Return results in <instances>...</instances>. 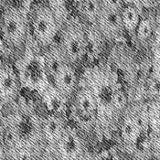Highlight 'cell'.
I'll list each match as a JSON object with an SVG mask.
<instances>
[{
    "instance_id": "cell-22",
    "label": "cell",
    "mask_w": 160,
    "mask_h": 160,
    "mask_svg": "<svg viewBox=\"0 0 160 160\" xmlns=\"http://www.w3.org/2000/svg\"><path fill=\"white\" fill-rule=\"evenodd\" d=\"M98 156L101 160H121L117 151L113 148L104 150L101 154H98Z\"/></svg>"
},
{
    "instance_id": "cell-8",
    "label": "cell",
    "mask_w": 160,
    "mask_h": 160,
    "mask_svg": "<svg viewBox=\"0 0 160 160\" xmlns=\"http://www.w3.org/2000/svg\"><path fill=\"white\" fill-rule=\"evenodd\" d=\"M88 153L82 132L74 126L68 125L49 160H83Z\"/></svg>"
},
{
    "instance_id": "cell-12",
    "label": "cell",
    "mask_w": 160,
    "mask_h": 160,
    "mask_svg": "<svg viewBox=\"0 0 160 160\" xmlns=\"http://www.w3.org/2000/svg\"><path fill=\"white\" fill-rule=\"evenodd\" d=\"M51 84L69 102L79 87L80 79L73 65L67 63L51 79Z\"/></svg>"
},
{
    "instance_id": "cell-25",
    "label": "cell",
    "mask_w": 160,
    "mask_h": 160,
    "mask_svg": "<svg viewBox=\"0 0 160 160\" xmlns=\"http://www.w3.org/2000/svg\"><path fill=\"white\" fill-rule=\"evenodd\" d=\"M83 160H101V158H99L98 155H92L91 153H88Z\"/></svg>"
},
{
    "instance_id": "cell-11",
    "label": "cell",
    "mask_w": 160,
    "mask_h": 160,
    "mask_svg": "<svg viewBox=\"0 0 160 160\" xmlns=\"http://www.w3.org/2000/svg\"><path fill=\"white\" fill-rule=\"evenodd\" d=\"M69 124L62 114H48L42 118V134L46 141V153L43 160H49L57 142Z\"/></svg>"
},
{
    "instance_id": "cell-20",
    "label": "cell",
    "mask_w": 160,
    "mask_h": 160,
    "mask_svg": "<svg viewBox=\"0 0 160 160\" xmlns=\"http://www.w3.org/2000/svg\"><path fill=\"white\" fill-rule=\"evenodd\" d=\"M48 5L49 6L50 9L52 10L59 25L62 28V27L66 24V22L70 18L65 2L64 1H49L48 2Z\"/></svg>"
},
{
    "instance_id": "cell-19",
    "label": "cell",
    "mask_w": 160,
    "mask_h": 160,
    "mask_svg": "<svg viewBox=\"0 0 160 160\" xmlns=\"http://www.w3.org/2000/svg\"><path fill=\"white\" fill-rule=\"evenodd\" d=\"M153 32H154V25L151 18L147 17L141 18V20L135 32L136 39L142 43L147 42L151 38Z\"/></svg>"
},
{
    "instance_id": "cell-18",
    "label": "cell",
    "mask_w": 160,
    "mask_h": 160,
    "mask_svg": "<svg viewBox=\"0 0 160 160\" xmlns=\"http://www.w3.org/2000/svg\"><path fill=\"white\" fill-rule=\"evenodd\" d=\"M149 133L160 135V97L147 102Z\"/></svg>"
},
{
    "instance_id": "cell-3",
    "label": "cell",
    "mask_w": 160,
    "mask_h": 160,
    "mask_svg": "<svg viewBox=\"0 0 160 160\" xmlns=\"http://www.w3.org/2000/svg\"><path fill=\"white\" fill-rule=\"evenodd\" d=\"M30 5L31 2H23L21 5L4 2L0 16V31L10 52L22 51L30 37Z\"/></svg>"
},
{
    "instance_id": "cell-14",
    "label": "cell",
    "mask_w": 160,
    "mask_h": 160,
    "mask_svg": "<svg viewBox=\"0 0 160 160\" xmlns=\"http://www.w3.org/2000/svg\"><path fill=\"white\" fill-rule=\"evenodd\" d=\"M46 72L51 79L68 62L59 43H53L43 52Z\"/></svg>"
},
{
    "instance_id": "cell-26",
    "label": "cell",
    "mask_w": 160,
    "mask_h": 160,
    "mask_svg": "<svg viewBox=\"0 0 160 160\" xmlns=\"http://www.w3.org/2000/svg\"><path fill=\"white\" fill-rule=\"evenodd\" d=\"M3 5H4V2H0V16H1V11H2Z\"/></svg>"
},
{
    "instance_id": "cell-9",
    "label": "cell",
    "mask_w": 160,
    "mask_h": 160,
    "mask_svg": "<svg viewBox=\"0 0 160 160\" xmlns=\"http://www.w3.org/2000/svg\"><path fill=\"white\" fill-rule=\"evenodd\" d=\"M123 1H102V8L95 26L107 41L116 40L122 37L124 29L122 22Z\"/></svg>"
},
{
    "instance_id": "cell-2",
    "label": "cell",
    "mask_w": 160,
    "mask_h": 160,
    "mask_svg": "<svg viewBox=\"0 0 160 160\" xmlns=\"http://www.w3.org/2000/svg\"><path fill=\"white\" fill-rule=\"evenodd\" d=\"M13 66L21 88L35 92L41 96L51 83L46 72L43 53L31 35Z\"/></svg>"
},
{
    "instance_id": "cell-4",
    "label": "cell",
    "mask_w": 160,
    "mask_h": 160,
    "mask_svg": "<svg viewBox=\"0 0 160 160\" xmlns=\"http://www.w3.org/2000/svg\"><path fill=\"white\" fill-rule=\"evenodd\" d=\"M123 148L130 154L136 145L149 135L146 101L130 103L123 112L118 128Z\"/></svg>"
},
{
    "instance_id": "cell-1",
    "label": "cell",
    "mask_w": 160,
    "mask_h": 160,
    "mask_svg": "<svg viewBox=\"0 0 160 160\" xmlns=\"http://www.w3.org/2000/svg\"><path fill=\"white\" fill-rule=\"evenodd\" d=\"M80 82L92 92L97 104V118L93 133L97 137H107L118 131L122 116L113 110L112 97L120 85L117 77L108 66L92 65L82 73Z\"/></svg>"
},
{
    "instance_id": "cell-16",
    "label": "cell",
    "mask_w": 160,
    "mask_h": 160,
    "mask_svg": "<svg viewBox=\"0 0 160 160\" xmlns=\"http://www.w3.org/2000/svg\"><path fill=\"white\" fill-rule=\"evenodd\" d=\"M75 7L80 16L87 21L88 25H95L102 8V1L82 0L76 1Z\"/></svg>"
},
{
    "instance_id": "cell-17",
    "label": "cell",
    "mask_w": 160,
    "mask_h": 160,
    "mask_svg": "<svg viewBox=\"0 0 160 160\" xmlns=\"http://www.w3.org/2000/svg\"><path fill=\"white\" fill-rule=\"evenodd\" d=\"M141 18L140 10L136 5H124L122 9V22L124 31L135 34Z\"/></svg>"
},
{
    "instance_id": "cell-6",
    "label": "cell",
    "mask_w": 160,
    "mask_h": 160,
    "mask_svg": "<svg viewBox=\"0 0 160 160\" xmlns=\"http://www.w3.org/2000/svg\"><path fill=\"white\" fill-rule=\"evenodd\" d=\"M30 35L40 49H48L53 43L62 28L47 4H39L30 15Z\"/></svg>"
},
{
    "instance_id": "cell-7",
    "label": "cell",
    "mask_w": 160,
    "mask_h": 160,
    "mask_svg": "<svg viewBox=\"0 0 160 160\" xmlns=\"http://www.w3.org/2000/svg\"><path fill=\"white\" fill-rule=\"evenodd\" d=\"M61 30L59 44L68 63L82 62L86 55V24L78 18H70Z\"/></svg>"
},
{
    "instance_id": "cell-21",
    "label": "cell",
    "mask_w": 160,
    "mask_h": 160,
    "mask_svg": "<svg viewBox=\"0 0 160 160\" xmlns=\"http://www.w3.org/2000/svg\"><path fill=\"white\" fill-rule=\"evenodd\" d=\"M148 140L152 157L160 160V135H154L149 133Z\"/></svg>"
},
{
    "instance_id": "cell-15",
    "label": "cell",
    "mask_w": 160,
    "mask_h": 160,
    "mask_svg": "<svg viewBox=\"0 0 160 160\" xmlns=\"http://www.w3.org/2000/svg\"><path fill=\"white\" fill-rule=\"evenodd\" d=\"M41 99L49 112V114H62L69 102L50 83L41 95Z\"/></svg>"
},
{
    "instance_id": "cell-5",
    "label": "cell",
    "mask_w": 160,
    "mask_h": 160,
    "mask_svg": "<svg viewBox=\"0 0 160 160\" xmlns=\"http://www.w3.org/2000/svg\"><path fill=\"white\" fill-rule=\"evenodd\" d=\"M71 100L70 118L74 127L82 133H93L97 118V104L92 92L80 82Z\"/></svg>"
},
{
    "instance_id": "cell-13",
    "label": "cell",
    "mask_w": 160,
    "mask_h": 160,
    "mask_svg": "<svg viewBox=\"0 0 160 160\" xmlns=\"http://www.w3.org/2000/svg\"><path fill=\"white\" fill-rule=\"evenodd\" d=\"M105 38L99 31L95 25L86 24V55L92 63H94L102 53L105 44Z\"/></svg>"
},
{
    "instance_id": "cell-23",
    "label": "cell",
    "mask_w": 160,
    "mask_h": 160,
    "mask_svg": "<svg viewBox=\"0 0 160 160\" xmlns=\"http://www.w3.org/2000/svg\"><path fill=\"white\" fill-rule=\"evenodd\" d=\"M13 107L8 106L3 100L0 97V123L4 120V118L10 112Z\"/></svg>"
},
{
    "instance_id": "cell-24",
    "label": "cell",
    "mask_w": 160,
    "mask_h": 160,
    "mask_svg": "<svg viewBox=\"0 0 160 160\" xmlns=\"http://www.w3.org/2000/svg\"><path fill=\"white\" fill-rule=\"evenodd\" d=\"M8 53H10V50L8 49V46L6 45L4 38L2 37L1 31H0V57H4Z\"/></svg>"
},
{
    "instance_id": "cell-10",
    "label": "cell",
    "mask_w": 160,
    "mask_h": 160,
    "mask_svg": "<svg viewBox=\"0 0 160 160\" xmlns=\"http://www.w3.org/2000/svg\"><path fill=\"white\" fill-rule=\"evenodd\" d=\"M21 85L11 63L0 62V97L10 107H14L21 95Z\"/></svg>"
}]
</instances>
